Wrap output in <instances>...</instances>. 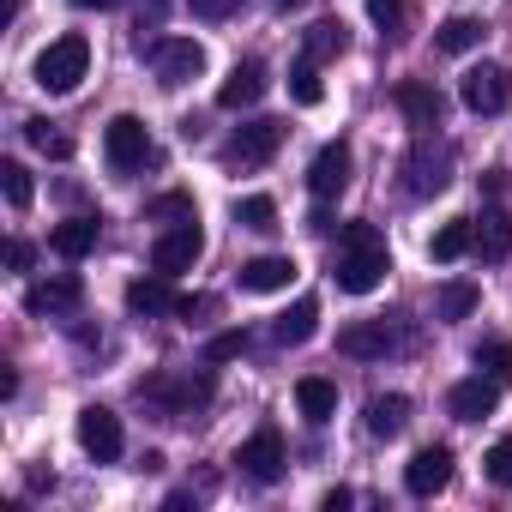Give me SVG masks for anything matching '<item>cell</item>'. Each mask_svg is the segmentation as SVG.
<instances>
[{
  "label": "cell",
  "instance_id": "obj_30",
  "mask_svg": "<svg viewBox=\"0 0 512 512\" xmlns=\"http://www.w3.org/2000/svg\"><path fill=\"white\" fill-rule=\"evenodd\" d=\"M476 368H482L488 380H500V386H512V344H506V338H488V344L476 350Z\"/></svg>",
  "mask_w": 512,
  "mask_h": 512
},
{
  "label": "cell",
  "instance_id": "obj_4",
  "mask_svg": "<svg viewBox=\"0 0 512 512\" xmlns=\"http://www.w3.org/2000/svg\"><path fill=\"white\" fill-rule=\"evenodd\" d=\"M278 145H284V121H247V127H235L229 139H223V163L229 169H260V163H272L278 157Z\"/></svg>",
  "mask_w": 512,
  "mask_h": 512
},
{
  "label": "cell",
  "instance_id": "obj_12",
  "mask_svg": "<svg viewBox=\"0 0 512 512\" xmlns=\"http://www.w3.org/2000/svg\"><path fill=\"white\" fill-rule=\"evenodd\" d=\"M446 482H452V446H422V452L404 464V488H410L416 500H434Z\"/></svg>",
  "mask_w": 512,
  "mask_h": 512
},
{
  "label": "cell",
  "instance_id": "obj_6",
  "mask_svg": "<svg viewBox=\"0 0 512 512\" xmlns=\"http://www.w3.org/2000/svg\"><path fill=\"white\" fill-rule=\"evenodd\" d=\"M199 253H205L199 223H169V229L157 235V247H151V272L181 278V272H193V266H199Z\"/></svg>",
  "mask_w": 512,
  "mask_h": 512
},
{
  "label": "cell",
  "instance_id": "obj_32",
  "mask_svg": "<svg viewBox=\"0 0 512 512\" xmlns=\"http://www.w3.org/2000/svg\"><path fill=\"white\" fill-rule=\"evenodd\" d=\"M290 97H296L302 109H314V103L326 97V85H320V67H314V61H296V73H290Z\"/></svg>",
  "mask_w": 512,
  "mask_h": 512
},
{
  "label": "cell",
  "instance_id": "obj_15",
  "mask_svg": "<svg viewBox=\"0 0 512 512\" xmlns=\"http://www.w3.org/2000/svg\"><path fill=\"white\" fill-rule=\"evenodd\" d=\"M392 97H398L404 121H410V127H422V133H434V127H440V115H446V97H440L434 85H422V79H404Z\"/></svg>",
  "mask_w": 512,
  "mask_h": 512
},
{
  "label": "cell",
  "instance_id": "obj_43",
  "mask_svg": "<svg viewBox=\"0 0 512 512\" xmlns=\"http://www.w3.org/2000/svg\"><path fill=\"white\" fill-rule=\"evenodd\" d=\"M278 7H302V0H278Z\"/></svg>",
  "mask_w": 512,
  "mask_h": 512
},
{
  "label": "cell",
  "instance_id": "obj_13",
  "mask_svg": "<svg viewBox=\"0 0 512 512\" xmlns=\"http://www.w3.org/2000/svg\"><path fill=\"white\" fill-rule=\"evenodd\" d=\"M79 302H85V284H79V278H43V284H31V290H25V308H31L37 320L73 314Z\"/></svg>",
  "mask_w": 512,
  "mask_h": 512
},
{
  "label": "cell",
  "instance_id": "obj_37",
  "mask_svg": "<svg viewBox=\"0 0 512 512\" xmlns=\"http://www.w3.org/2000/svg\"><path fill=\"white\" fill-rule=\"evenodd\" d=\"M482 464H488V476H494L500 488H512V434H506V440H494Z\"/></svg>",
  "mask_w": 512,
  "mask_h": 512
},
{
  "label": "cell",
  "instance_id": "obj_14",
  "mask_svg": "<svg viewBox=\"0 0 512 512\" xmlns=\"http://www.w3.org/2000/svg\"><path fill=\"white\" fill-rule=\"evenodd\" d=\"M266 85H272L266 79V61H235V73L217 85V103L223 109H253V103L266 97Z\"/></svg>",
  "mask_w": 512,
  "mask_h": 512
},
{
  "label": "cell",
  "instance_id": "obj_21",
  "mask_svg": "<svg viewBox=\"0 0 512 512\" xmlns=\"http://www.w3.org/2000/svg\"><path fill=\"white\" fill-rule=\"evenodd\" d=\"M404 428H410V398H404V392L368 398V434H374V440H398Z\"/></svg>",
  "mask_w": 512,
  "mask_h": 512
},
{
  "label": "cell",
  "instance_id": "obj_16",
  "mask_svg": "<svg viewBox=\"0 0 512 512\" xmlns=\"http://www.w3.org/2000/svg\"><path fill=\"white\" fill-rule=\"evenodd\" d=\"M452 416L458 422H482V416H494V404H500V380H488V374H470V380H458L452 386Z\"/></svg>",
  "mask_w": 512,
  "mask_h": 512
},
{
  "label": "cell",
  "instance_id": "obj_20",
  "mask_svg": "<svg viewBox=\"0 0 512 512\" xmlns=\"http://www.w3.org/2000/svg\"><path fill=\"white\" fill-rule=\"evenodd\" d=\"M470 253H476V260H488V266L512 253V217H506L500 205H488V211L476 217V247H470Z\"/></svg>",
  "mask_w": 512,
  "mask_h": 512
},
{
  "label": "cell",
  "instance_id": "obj_7",
  "mask_svg": "<svg viewBox=\"0 0 512 512\" xmlns=\"http://www.w3.org/2000/svg\"><path fill=\"white\" fill-rule=\"evenodd\" d=\"M235 464H241V476H253V482H284V470H290V452H284V434L278 428H260V434H247L241 440V452H235Z\"/></svg>",
  "mask_w": 512,
  "mask_h": 512
},
{
  "label": "cell",
  "instance_id": "obj_9",
  "mask_svg": "<svg viewBox=\"0 0 512 512\" xmlns=\"http://www.w3.org/2000/svg\"><path fill=\"white\" fill-rule=\"evenodd\" d=\"M458 97H464V109H476V115H500V109H512V73L494 67V61H482V67L464 73Z\"/></svg>",
  "mask_w": 512,
  "mask_h": 512
},
{
  "label": "cell",
  "instance_id": "obj_25",
  "mask_svg": "<svg viewBox=\"0 0 512 512\" xmlns=\"http://www.w3.org/2000/svg\"><path fill=\"white\" fill-rule=\"evenodd\" d=\"M482 37H488V25L470 19V13H452V19L434 31V43H440L446 55H470V49H482Z\"/></svg>",
  "mask_w": 512,
  "mask_h": 512
},
{
  "label": "cell",
  "instance_id": "obj_22",
  "mask_svg": "<svg viewBox=\"0 0 512 512\" xmlns=\"http://www.w3.org/2000/svg\"><path fill=\"white\" fill-rule=\"evenodd\" d=\"M344 43H350V31H344V19H320V25H308V37H302V61H338L344 55Z\"/></svg>",
  "mask_w": 512,
  "mask_h": 512
},
{
  "label": "cell",
  "instance_id": "obj_42",
  "mask_svg": "<svg viewBox=\"0 0 512 512\" xmlns=\"http://www.w3.org/2000/svg\"><path fill=\"white\" fill-rule=\"evenodd\" d=\"M73 7H79V13H91V7H97V13H103V7H115V0H73Z\"/></svg>",
  "mask_w": 512,
  "mask_h": 512
},
{
  "label": "cell",
  "instance_id": "obj_26",
  "mask_svg": "<svg viewBox=\"0 0 512 512\" xmlns=\"http://www.w3.org/2000/svg\"><path fill=\"white\" fill-rule=\"evenodd\" d=\"M314 332H320V302H314V296H302V302H296L290 314H278V326H272L278 344H308Z\"/></svg>",
  "mask_w": 512,
  "mask_h": 512
},
{
  "label": "cell",
  "instance_id": "obj_34",
  "mask_svg": "<svg viewBox=\"0 0 512 512\" xmlns=\"http://www.w3.org/2000/svg\"><path fill=\"white\" fill-rule=\"evenodd\" d=\"M145 217H151V223H199V211H193L187 193H163V199H151Z\"/></svg>",
  "mask_w": 512,
  "mask_h": 512
},
{
  "label": "cell",
  "instance_id": "obj_40",
  "mask_svg": "<svg viewBox=\"0 0 512 512\" xmlns=\"http://www.w3.org/2000/svg\"><path fill=\"white\" fill-rule=\"evenodd\" d=\"M7 266H13V272H31V241H25V235L7 241Z\"/></svg>",
  "mask_w": 512,
  "mask_h": 512
},
{
  "label": "cell",
  "instance_id": "obj_19",
  "mask_svg": "<svg viewBox=\"0 0 512 512\" xmlns=\"http://www.w3.org/2000/svg\"><path fill=\"white\" fill-rule=\"evenodd\" d=\"M392 344H398V332H392L386 320H362V326H344V332H338V350H344V356H362V362L386 356Z\"/></svg>",
  "mask_w": 512,
  "mask_h": 512
},
{
  "label": "cell",
  "instance_id": "obj_8",
  "mask_svg": "<svg viewBox=\"0 0 512 512\" xmlns=\"http://www.w3.org/2000/svg\"><path fill=\"white\" fill-rule=\"evenodd\" d=\"M103 151H109V163H115V169H145V163L157 157L151 127H145L139 115H115V121L103 127Z\"/></svg>",
  "mask_w": 512,
  "mask_h": 512
},
{
  "label": "cell",
  "instance_id": "obj_35",
  "mask_svg": "<svg viewBox=\"0 0 512 512\" xmlns=\"http://www.w3.org/2000/svg\"><path fill=\"white\" fill-rule=\"evenodd\" d=\"M476 308V284H446L440 290V320H464Z\"/></svg>",
  "mask_w": 512,
  "mask_h": 512
},
{
  "label": "cell",
  "instance_id": "obj_18",
  "mask_svg": "<svg viewBox=\"0 0 512 512\" xmlns=\"http://www.w3.org/2000/svg\"><path fill=\"white\" fill-rule=\"evenodd\" d=\"M127 308L145 314V320H151V314H181V296H175V284L157 272V278H133V284H127Z\"/></svg>",
  "mask_w": 512,
  "mask_h": 512
},
{
  "label": "cell",
  "instance_id": "obj_24",
  "mask_svg": "<svg viewBox=\"0 0 512 512\" xmlns=\"http://www.w3.org/2000/svg\"><path fill=\"white\" fill-rule=\"evenodd\" d=\"M49 247L61 253V260H85V253L97 247V217H67V223H55Z\"/></svg>",
  "mask_w": 512,
  "mask_h": 512
},
{
  "label": "cell",
  "instance_id": "obj_39",
  "mask_svg": "<svg viewBox=\"0 0 512 512\" xmlns=\"http://www.w3.org/2000/svg\"><path fill=\"white\" fill-rule=\"evenodd\" d=\"M187 7H193V19H229L241 0H187Z\"/></svg>",
  "mask_w": 512,
  "mask_h": 512
},
{
  "label": "cell",
  "instance_id": "obj_2",
  "mask_svg": "<svg viewBox=\"0 0 512 512\" xmlns=\"http://www.w3.org/2000/svg\"><path fill=\"white\" fill-rule=\"evenodd\" d=\"M446 187H452V145L440 133H422L410 145V157H404V193L410 199H434Z\"/></svg>",
  "mask_w": 512,
  "mask_h": 512
},
{
  "label": "cell",
  "instance_id": "obj_23",
  "mask_svg": "<svg viewBox=\"0 0 512 512\" xmlns=\"http://www.w3.org/2000/svg\"><path fill=\"white\" fill-rule=\"evenodd\" d=\"M470 247H476V223H470V217H452V223H440V229H434V241H428V253H434L440 266L464 260Z\"/></svg>",
  "mask_w": 512,
  "mask_h": 512
},
{
  "label": "cell",
  "instance_id": "obj_17",
  "mask_svg": "<svg viewBox=\"0 0 512 512\" xmlns=\"http://www.w3.org/2000/svg\"><path fill=\"white\" fill-rule=\"evenodd\" d=\"M235 278H241V290H253V296H272V290H290L296 260H290V253H260V260H247Z\"/></svg>",
  "mask_w": 512,
  "mask_h": 512
},
{
  "label": "cell",
  "instance_id": "obj_38",
  "mask_svg": "<svg viewBox=\"0 0 512 512\" xmlns=\"http://www.w3.org/2000/svg\"><path fill=\"white\" fill-rule=\"evenodd\" d=\"M247 350V332H217L211 344H205V362H235Z\"/></svg>",
  "mask_w": 512,
  "mask_h": 512
},
{
  "label": "cell",
  "instance_id": "obj_29",
  "mask_svg": "<svg viewBox=\"0 0 512 512\" xmlns=\"http://www.w3.org/2000/svg\"><path fill=\"white\" fill-rule=\"evenodd\" d=\"M235 223H241V229H260V235H266V229H278V205H272L266 193H253V199H235Z\"/></svg>",
  "mask_w": 512,
  "mask_h": 512
},
{
  "label": "cell",
  "instance_id": "obj_33",
  "mask_svg": "<svg viewBox=\"0 0 512 512\" xmlns=\"http://www.w3.org/2000/svg\"><path fill=\"white\" fill-rule=\"evenodd\" d=\"M25 139H31L43 157H73V139L55 133V121H25Z\"/></svg>",
  "mask_w": 512,
  "mask_h": 512
},
{
  "label": "cell",
  "instance_id": "obj_11",
  "mask_svg": "<svg viewBox=\"0 0 512 512\" xmlns=\"http://www.w3.org/2000/svg\"><path fill=\"white\" fill-rule=\"evenodd\" d=\"M79 446H85L97 464H115L121 446H127V440H121V416L103 410V404H85V410H79Z\"/></svg>",
  "mask_w": 512,
  "mask_h": 512
},
{
  "label": "cell",
  "instance_id": "obj_31",
  "mask_svg": "<svg viewBox=\"0 0 512 512\" xmlns=\"http://www.w3.org/2000/svg\"><path fill=\"white\" fill-rule=\"evenodd\" d=\"M0 187H7L13 211H25V205H31V193H37V187H31V169H25L19 157H7V163H0Z\"/></svg>",
  "mask_w": 512,
  "mask_h": 512
},
{
  "label": "cell",
  "instance_id": "obj_27",
  "mask_svg": "<svg viewBox=\"0 0 512 512\" xmlns=\"http://www.w3.org/2000/svg\"><path fill=\"white\" fill-rule=\"evenodd\" d=\"M296 404H302V416L320 428V422H332V416H338V386H332V380H320V374H308V380L296 386Z\"/></svg>",
  "mask_w": 512,
  "mask_h": 512
},
{
  "label": "cell",
  "instance_id": "obj_41",
  "mask_svg": "<svg viewBox=\"0 0 512 512\" xmlns=\"http://www.w3.org/2000/svg\"><path fill=\"white\" fill-rule=\"evenodd\" d=\"M350 500H356V494H350V488H332V494H326V512H344V506H350Z\"/></svg>",
  "mask_w": 512,
  "mask_h": 512
},
{
  "label": "cell",
  "instance_id": "obj_28",
  "mask_svg": "<svg viewBox=\"0 0 512 512\" xmlns=\"http://www.w3.org/2000/svg\"><path fill=\"white\" fill-rule=\"evenodd\" d=\"M151 398H169L175 410H193V404H205L211 398V380L199 374V380H157V386H145Z\"/></svg>",
  "mask_w": 512,
  "mask_h": 512
},
{
  "label": "cell",
  "instance_id": "obj_10",
  "mask_svg": "<svg viewBox=\"0 0 512 512\" xmlns=\"http://www.w3.org/2000/svg\"><path fill=\"white\" fill-rule=\"evenodd\" d=\"M350 169H356V157H350V145L344 139H332V145H320L314 151V163H308V193L326 205V199H338L344 187H350Z\"/></svg>",
  "mask_w": 512,
  "mask_h": 512
},
{
  "label": "cell",
  "instance_id": "obj_36",
  "mask_svg": "<svg viewBox=\"0 0 512 512\" xmlns=\"http://www.w3.org/2000/svg\"><path fill=\"white\" fill-rule=\"evenodd\" d=\"M368 19H374L386 37H398V31H404V0H368Z\"/></svg>",
  "mask_w": 512,
  "mask_h": 512
},
{
  "label": "cell",
  "instance_id": "obj_1",
  "mask_svg": "<svg viewBox=\"0 0 512 512\" xmlns=\"http://www.w3.org/2000/svg\"><path fill=\"white\" fill-rule=\"evenodd\" d=\"M386 272H392L386 235H380L374 223H350V229H344V241H338V266H332L338 290L368 296V290H380V278H386Z\"/></svg>",
  "mask_w": 512,
  "mask_h": 512
},
{
  "label": "cell",
  "instance_id": "obj_5",
  "mask_svg": "<svg viewBox=\"0 0 512 512\" xmlns=\"http://www.w3.org/2000/svg\"><path fill=\"white\" fill-rule=\"evenodd\" d=\"M145 55H151L157 85H169V91H175V85H193V79L205 73V49H199L193 37H157Z\"/></svg>",
  "mask_w": 512,
  "mask_h": 512
},
{
  "label": "cell",
  "instance_id": "obj_3",
  "mask_svg": "<svg viewBox=\"0 0 512 512\" xmlns=\"http://www.w3.org/2000/svg\"><path fill=\"white\" fill-rule=\"evenodd\" d=\"M85 73H91V43H85V37H55V43L37 55V85H43L49 97L79 91Z\"/></svg>",
  "mask_w": 512,
  "mask_h": 512
}]
</instances>
